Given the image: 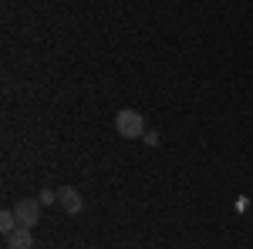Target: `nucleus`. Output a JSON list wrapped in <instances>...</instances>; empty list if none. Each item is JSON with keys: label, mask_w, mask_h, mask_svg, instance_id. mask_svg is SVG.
Listing matches in <instances>:
<instances>
[{"label": "nucleus", "mask_w": 253, "mask_h": 249, "mask_svg": "<svg viewBox=\"0 0 253 249\" xmlns=\"http://www.w3.org/2000/svg\"><path fill=\"white\" fill-rule=\"evenodd\" d=\"M115 128L122 138H142L145 135V118L138 111H132V108H122L115 115Z\"/></svg>", "instance_id": "1"}, {"label": "nucleus", "mask_w": 253, "mask_h": 249, "mask_svg": "<svg viewBox=\"0 0 253 249\" xmlns=\"http://www.w3.org/2000/svg\"><path fill=\"white\" fill-rule=\"evenodd\" d=\"M14 215H17V222L24 229H34L41 222V199H20L14 206Z\"/></svg>", "instance_id": "2"}, {"label": "nucleus", "mask_w": 253, "mask_h": 249, "mask_svg": "<svg viewBox=\"0 0 253 249\" xmlns=\"http://www.w3.org/2000/svg\"><path fill=\"white\" fill-rule=\"evenodd\" d=\"M58 202H61V209L68 212V215H78L81 209H84V202H81V195L71 185H64V189L58 192Z\"/></svg>", "instance_id": "3"}, {"label": "nucleus", "mask_w": 253, "mask_h": 249, "mask_svg": "<svg viewBox=\"0 0 253 249\" xmlns=\"http://www.w3.org/2000/svg\"><path fill=\"white\" fill-rule=\"evenodd\" d=\"M7 246L10 249H34V236H31V229H14V232H7Z\"/></svg>", "instance_id": "4"}, {"label": "nucleus", "mask_w": 253, "mask_h": 249, "mask_svg": "<svg viewBox=\"0 0 253 249\" xmlns=\"http://www.w3.org/2000/svg\"><path fill=\"white\" fill-rule=\"evenodd\" d=\"M0 229H3V232L20 229V222H17V215H14V209H3V212H0Z\"/></svg>", "instance_id": "5"}, {"label": "nucleus", "mask_w": 253, "mask_h": 249, "mask_svg": "<svg viewBox=\"0 0 253 249\" xmlns=\"http://www.w3.org/2000/svg\"><path fill=\"white\" fill-rule=\"evenodd\" d=\"M54 199H58V192H51V189H44V192H41V206H51Z\"/></svg>", "instance_id": "6"}, {"label": "nucleus", "mask_w": 253, "mask_h": 249, "mask_svg": "<svg viewBox=\"0 0 253 249\" xmlns=\"http://www.w3.org/2000/svg\"><path fill=\"white\" fill-rule=\"evenodd\" d=\"M142 138H145L149 145H159V135H156V132H145V135H142Z\"/></svg>", "instance_id": "7"}]
</instances>
